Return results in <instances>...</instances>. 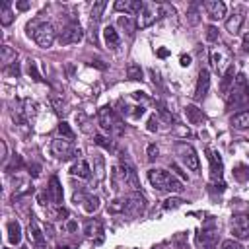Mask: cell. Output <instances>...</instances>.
<instances>
[{
	"mask_svg": "<svg viewBox=\"0 0 249 249\" xmlns=\"http://www.w3.org/2000/svg\"><path fill=\"white\" fill-rule=\"evenodd\" d=\"M107 210L111 214H124V216H140L146 210V198L140 191L126 193L124 196H119L109 202Z\"/></svg>",
	"mask_w": 249,
	"mask_h": 249,
	"instance_id": "1",
	"label": "cell"
},
{
	"mask_svg": "<svg viewBox=\"0 0 249 249\" xmlns=\"http://www.w3.org/2000/svg\"><path fill=\"white\" fill-rule=\"evenodd\" d=\"M111 185H113V191H117V193L124 191V189H130V193L140 189L136 171H134V167L130 163H121V165L113 167V171H111Z\"/></svg>",
	"mask_w": 249,
	"mask_h": 249,
	"instance_id": "2",
	"label": "cell"
},
{
	"mask_svg": "<svg viewBox=\"0 0 249 249\" xmlns=\"http://www.w3.org/2000/svg\"><path fill=\"white\" fill-rule=\"evenodd\" d=\"M247 105H249V84L243 74H237L233 80V86L230 88L226 95V107L228 111H233V109H241Z\"/></svg>",
	"mask_w": 249,
	"mask_h": 249,
	"instance_id": "3",
	"label": "cell"
},
{
	"mask_svg": "<svg viewBox=\"0 0 249 249\" xmlns=\"http://www.w3.org/2000/svg\"><path fill=\"white\" fill-rule=\"evenodd\" d=\"M148 181L158 191H167V193H181L183 191V183L173 173H169L165 169H150Z\"/></svg>",
	"mask_w": 249,
	"mask_h": 249,
	"instance_id": "4",
	"label": "cell"
},
{
	"mask_svg": "<svg viewBox=\"0 0 249 249\" xmlns=\"http://www.w3.org/2000/svg\"><path fill=\"white\" fill-rule=\"evenodd\" d=\"M27 33H29V37H33V41L41 49H49L56 39V31H54L53 23H49V21H33V23H29L27 25Z\"/></svg>",
	"mask_w": 249,
	"mask_h": 249,
	"instance_id": "5",
	"label": "cell"
},
{
	"mask_svg": "<svg viewBox=\"0 0 249 249\" xmlns=\"http://www.w3.org/2000/svg\"><path fill=\"white\" fill-rule=\"evenodd\" d=\"M97 121H99V124H101V128L107 130L109 134H113V136H123V132H124V123H123L121 115H119L113 107H109V105L101 107V109L97 111Z\"/></svg>",
	"mask_w": 249,
	"mask_h": 249,
	"instance_id": "6",
	"label": "cell"
},
{
	"mask_svg": "<svg viewBox=\"0 0 249 249\" xmlns=\"http://www.w3.org/2000/svg\"><path fill=\"white\" fill-rule=\"evenodd\" d=\"M163 16V6L161 4H156V2H142V8L136 16V25L140 29L144 27H150L152 23H156L160 18Z\"/></svg>",
	"mask_w": 249,
	"mask_h": 249,
	"instance_id": "7",
	"label": "cell"
},
{
	"mask_svg": "<svg viewBox=\"0 0 249 249\" xmlns=\"http://www.w3.org/2000/svg\"><path fill=\"white\" fill-rule=\"evenodd\" d=\"M206 154H208V163H210V181L214 185H218L220 191H224V161H222V156L218 150L214 148H206Z\"/></svg>",
	"mask_w": 249,
	"mask_h": 249,
	"instance_id": "8",
	"label": "cell"
},
{
	"mask_svg": "<svg viewBox=\"0 0 249 249\" xmlns=\"http://www.w3.org/2000/svg\"><path fill=\"white\" fill-rule=\"evenodd\" d=\"M210 62H212L214 70L224 76V74L228 72V68L233 64V62H231V53H230V49H228V47H214L212 53H210Z\"/></svg>",
	"mask_w": 249,
	"mask_h": 249,
	"instance_id": "9",
	"label": "cell"
},
{
	"mask_svg": "<svg viewBox=\"0 0 249 249\" xmlns=\"http://www.w3.org/2000/svg\"><path fill=\"white\" fill-rule=\"evenodd\" d=\"M195 243H196V249H216L218 231H216L212 222H208V226H202V230L196 231Z\"/></svg>",
	"mask_w": 249,
	"mask_h": 249,
	"instance_id": "10",
	"label": "cell"
},
{
	"mask_svg": "<svg viewBox=\"0 0 249 249\" xmlns=\"http://www.w3.org/2000/svg\"><path fill=\"white\" fill-rule=\"evenodd\" d=\"M51 152L56 160H62V161L80 156V152L74 148L72 140H68V138H54L53 144H51Z\"/></svg>",
	"mask_w": 249,
	"mask_h": 249,
	"instance_id": "11",
	"label": "cell"
},
{
	"mask_svg": "<svg viewBox=\"0 0 249 249\" xmlns=\"http://www.w3.org/2000/svg\"><path fill=\"white\" fill-rule=\"evenodd\" d=\"M177 154H179L181 161L187 165V169H191V171H198L200 161H198V156H196V152H195V148H193L191 144L179 142V144H177Z\"/></svg>",
	"mask_w": 249,
	"mask_h": 249,
	"instance_id": "12",
	"label": "cell"
},
{
	"mask_svg": "<svg viewBox=\"0 0 249 249\" xmlns=\"http://www.w3.org/2000/svg\"><path fill=\"white\" fill-rule=\"evenodd\" d=\"M84 39V31L80 27V23L72 21L68 23L60 33H58V43L60 45H74V43H80Z\"/></svg>",
	"mask_w": 249,
	"mask_h": 249,
	"instance_id": "13",
	"label": "cell"
},
{
	"mask_svg": "<svg viewBox=\"0 0 249 249\" xmlns=\"http://www.w3.org/2000/svg\"><path fill=\"white\" fill-rule=\"evenodd\" d=\"M231 233L237 239H249V214H233L231 216Z\"/></svg>",
	"mask_w": 249,
	"mask_h": 249,
	"instance_id": "14",
	"label": "cell"
},
{
	"mask_svg": "<svg viewBox=\"0 0 249 249\" xmlns=\"http://www.w3.org/2000/svg\"><path fill=\"white\" fill-rule=\"evenodd\" d=\"M27 237H29V243L35 247V249H47V241H45V233L41 231V228L37 226V222L29 220V226H27Z\"/></svg>",
	"mask_w": 249,
	"mask_h": 249,
	"instance_id": "15",
	"label": "cell"
},
{
	"mask_svg": "<svg viewBox=\"0 0 249 249\" xmlns=\"http://www.w3.org/2000/svg\"><path fill=\"white\" fill-rule=\"evenodd\" d=\"M72 200H74L76 204H82V208H84L86 212H95V210L99 208V198L93 196V195H86L82 189L74 193Z\"/></svg>",
	"mask_w": 249,
	"mask_h": 249,
	"instance_id": "16",
	"label": "cell"
},
{
	"mask_svg": "<svg viewBox=\"0 0 249 249\" xmlns=\"http://www.w3.org/2000/svg\"><path fill=\"white\" fill-rule=\"evenodd\" d=\"M208 88H210V74L206 68H202L198 72V80H196V88H195V99H204L206 93H208Z\"/></svg>",
	"mask_w": 249,
	"mask_h": 249,
	"instance_id": "17",
	"label": "cell"
},
{
	"mask_svg": "<svg viewBox=\"0 0 249 249\" xmlns=\"http://www.w3.org/2000/svg\"><path fill=\"white\" fill-rule=\"evenodd\" d=\"M204 10H206L210 19H222L226 16V4L220 2V0H206L204 2Z\"/></svg>",
	"mask_w": 249,
	"mask_h": 249,
	"instance_id": "18",
	"label": "cell"
},
{
	"mask_svg": "<svg viewBox=\"0 0 249 249\" xmlns=\"http://www.w3.org/2000/svg\"><path fill=\"white\" fill-rule=\"evenodd\" d=\"M245 18H243V12L241 10H235L228 19H226V31L230 35H237L241 31V25H243Z\"/></svg>",
	"mask_w": 249,
	"mask_h": 249,
	"instance_id": "19",
	"label": "cell"
},
{
	"mask_svg": "<svg viewBox=\"0 0 249 249\" xmlns=\"http://www.w3.org/2000/svg\"><path fill=\"white\" fill-rule=\"evenodd\" d=\"M140 8H142L140 0H117L115 2V10L117 12H124L128 16H138Z\"/></svg>",
	"mask_w": 249,
	"mask_h": 249,
	"instance_id": "20",
	"label": "cell"
},
{
	"mask_svg": "<svg viewBox=\"0 0 249 249\" xmlns=\"http://www.w3.org/2000/svg\"><path fill=\"white\" fill-rule=\"evenodd\" d=\"M47 193H49V198H51L56 206L62 202V185H60V181H58V177H56V175H53V177L49 179Z\"/></svg>",
	"mask_w": 249,
	"mask_h": 249,
	"instance_id": "21",
	"label": "cell"
},
{
	"mask_svg": "<svg viewBox=\"0 0 249 249\" xmlns=\"http://www.w3.org/2000/svg\"><path fill=\"white\" fill-rule=\"evenodd\" d=\"M70 175L74 177H82V179H88L91 175V169H89V163L82 158H78L72 165H70Z\"/></svg>",
	"mask_w": 249,
	"mask_h": 249,
	"instance_id": "22",
	"label": "cell"
},
{
	"mask_svg": "<svg viewBox=\"0 0 249 249\" xmlns=\"http://www.w3.org/2000/svg\"><path fill=\"white\" fill-rule=\"evenodd\" d=\"M185 117L191 124H202L206 121V115L202 113V109H198L196 105H187L185 107Z\"/></svg>",
	"mask_w": 249,
	"mask_h": 249,
	"instance_id": "23",
	"label": "cell"
},
{
	"mask_svg": "<svg viewBox=\"0 0 249 249\" xmlns=\"http://www.w3.org/2000/svg\"><path fill=\"white\" fill-rule=\"evenodd\" d=\"M103 233V224L99 220H88L84 224V235L88 239H93V237H101Z\"/></svg>",
	"mask_w": 249,
	"mask_h": 249,
	"instance_id": "24",
	"label": "cell"
},
{
	"mask_svg": "<svg viewBox=\"0 0 249 249\" xmlns=\"http://www.w3.org/2000/svg\"><path fill=\"white\" fill-rule=\"evenodd\" d=\"M103 39H105L107 49H111V51H115V49L119 47V43H121L117 29H115V27H111V25H107V27L103 29Z\"/></svg>",
	"mask_w": 249,
	"mask_h": 249,
	"instance_id": "25",
	"label": "cell"
},
{
	"mask_svg": "<svg viewBox=\"0 0 249 249\" xmlns=\"http://www.w3.org/2000/svg\"><path fill=\"white\" fill-rule=\"evenodd\" d=\"M8 241L12 245H19V241H21V226L16 220L8 222Z\"/></svg>",
	"mask_w": 249,
	"mask_h": 249,
	"instance_id": "26",
	"label": "cell"
},
{
	"mask_svg": "<svg viewBox=\"0 0 249 249\" xmlns=\"http://www.w3.org/2000/svg\"><path fill=\"white\" fill-rule=\"evenodd\" d=\"M231 126L237 128V130L249 128V109H243V111L235 113V115L231 117Z\"/></svg>",
	"mask_w": 249,
	"mask_h": 249,
	"instance_id": "27",
	"label": "cell"
},
{
	"mask_svg": "<svg viewBox=\"0 0 249 249\" xmlns=\"http://www.w3.org/2000/svg\"><path fill=\"white\" fill-rule=\"evenodd\" d=\"M16 58H18V53H16L12 47H8V45H2V49H0V62L4 64V68L12 66V64L16 62Z\"/></svg>",
	"mask_w": 249,
	"mask_h": 249,
	"instance_id": "28",
	"label": "cell"
},
{
	"mask_svg": "<svg viewBox=\"0 0 249 249\" xmlns=\"http://www.w3.org/2000/svg\"><path fill=\"white\" fill-rule=\"evenodd\" d=\"M117 23H119V27H121V29H124V31H126V35H128V37H132V35H134V31H136V27H138V25H136V19H132L130 16H121Z\"/></svg>",
	"mask_w": 249,
	"mask_h": 249,
	"instance_id": "29",
	"label": "cell"
},
{
	"mask_svg": "<svg viewBox=\"0 0 249 249\" xmlns=\"http://www.w3.org/2000/svg\"><path fill=\"white\" fill-rule=\"evenodd\" d=\"M121 103H124L123 99H121ZM144 107L142 105H128V103H124V107L121 109V113L123 115H126V117H132V119H138V117H142L144 115Z\"/></svg>",
	"mask_w": 249,
	"mask_h": 249,
	"instance_id": "30",
	"label": "cell"
},
{
	"mask_svg": "<svg viewBox=\"0 0 249 249\" xmlns=\"http://www.w3.org/2000/svg\"><path fill=\"white\" fill-rule=\"evenodd\" d=\"M105 8H107V2H105V0H99V2H95V4L91 6V12H89L91 23H97V21L101 19V14H103Z\"/></svg>",
	"mask_w": 249,
	"mask_h": 249,
	"instance_id": "31",
	"label": "cell"
},
{
	"mask_svg": "<svg viewBox=\"0 0 249 249\" xmlns=\"http://www.w3.org/2000/svg\"><path fill=\"white\" fill-rule=\"evenodd\" d=\"M12 21H14V12L10 8V2H4L0 6V23L2 25H10Z\"/></svg>",
	"mask_w": 249,
	"mask_h": 249,
	"instance_id": "32",
	"label": "cell"
},
{
	"mask_svg": "<svg viewBox=\"0 0 249 249\" xmlns=\"http://www.w3.org/2000/svg\"><path fill=\"white\" fill-rule=\"evenodd\" d=\"M93 171H95L97 181H101L105 177V160L99 154H93Z\"/></svg>",
	"mask_w": 249,
	"mask_h": 249,
	"instance_id": "33",
	"label": "cell"
},
{
	"mask_svg": "<svg viewBox=\"0 0 249 249\" xmlns=\"http://www.w3.org/2000/svg\"><path fill=\"white\" fill-rule=\"evenodd\" d=\"M233 177H235L239 183L249 181V165H245V163L235 165V167H233Z\"/></svg>",
	"mask_w": 249,
	"mask_h": 249,
	"instance_id": "34",
	"label": "cell"
},
{
	"mask_svg": "<svg viewBox=\"0 0 249 249\" xmlns=\"http://www.w3.org/2000/svg\"><path fill=\"white\" fill-rule=\"evenodd\" d=\"M230 86H233V64L228 68V72L222 76V91L228 95L230 91Z\"/></svg>",
	"mask_w": 249,
	"mask_h": 249,
	"instance_id": "35",
	"label": "cell"
},
{
	"mask_svg": "<svg viewBox=\"0 0 249 249\" xmlns=\"http://www.w3.org/2000/svg\"><path fill=\"white\" fill-rule=\"evenodd\" d=\"M51 103H53V107H54V113L56 115H66L68 113V107H66V103L62 101V97H58V95H53L51 97Z\"/></svg>",
	"mask_w": 249,
	"mask_h": 249,
	"instance_id": "36",
	"label": "cell"
},
{
	"mask_svg": "<svg viewBox=\"0 0 249 249\" xmlns=\"http://www.w3.org/2000/svg\"><path fill=\"white\" fill-rule=\"evenodd\" d=\"M126 78L128 80H142V68H140V64H128L126 66Z\"/></svg>",
	"mask_w": 249,
	"mask_h": 249,
	"instance_id": "37",
	"label": "cell"
},
{
	"mask_svg": "<svg viewBox=\"0 0 249 249\" xmlns=\"http://www.w3.org/2000/svg\"><path fill=\"white\" fill-rule=\"evenodd\" d=\"M187 19H189V23H193V25H196L198 23V4L196 2H193L189 8H187Z\"/></svg>",
	"mask_w": 249,
	"mask_h": 249,
	"instance_id": "38",
	"label": "cell"
},
{
	"mask_svg": "<svg viewBox=\"0 0 249 249\" xmlns=\"http://www.w3.org/2000/svg\"><path fill=\"white\" fill-rule=\"evenodd\" d=\"M93 138H95L93 142H95L97 146H101V148H105V150H111V152L115 150V144H113V140H109L107 136H103V134H95Z\"/></svg>",
	"mask_w": 249,
	"mask_h": 249,
	"instance_id": "39",
	"label": "cell"
},
{
	"mask_svg": "<svg viewBox=\"0 0 249 249\" xmlns=\"http://www.w3.org/2000/svg\"><path fill=\"white\" fill-rule=\"evenodd\" d=\"M23 165H25V163H23L21 156H19V154H16V156L12 158V161L6 165V171H8V173H12V171H19Z\"/></svg>",
	"mask_w": 249,
	"mask_h": 249,
	"instance_id": "40",
	"label": "cell"
},
{
	"mask_svg": "<svg viewBox=\"0 0 249 249\" xmlns=\"http://www.w3.org/2000/svg\"><path fill=\"white\" fill-rule=\"evenodd\" d=\"M58 132L62 138H68V140H74V130L70 128V124L66 121H60L58 123Z\"/></svg>",
	"mask_w": 249,
	"mask_h": 249,
	"instance_id": "41",
	"label": "cell"
},
{
	"mask_svg": "<svg viewBox=\"0 0 249 249\" xmlns=\"http://www.w3.org/2000/svg\"><path fill=\"white\" fill-rule=\"evenodd\" d=\"M27 72H29V76H31L33 80L43 82V78H41V74H39V70H37V62H35V60H27Z\"/></svg>",
	"mask_w": 249,
	"mask_h": 249,
	"instance_id": "42",
	"label": "cell"
},
{
	"mask_svg": "<svg viewBox=\"0 0 249 249\" xmlns=\"http://www.w3.org/2000/svg\"><path fill=\"white\" fill-rule=\"evenodd\" d=\"M49 214H51V218H54V220H66V218H68V210L62 208L60 204H58L54 210H49Z\"/></svg>",
	"mask_w": 249,
	"mask_h": 249,
	"instance_id": "43",
	"label": "cell"
},
{
	"mask_svg": "<svg viewBox=\"0 0 249 249\" xmlns=\"http://www.w3.org/2000/svg\"><path fill=\"white\" fill-rule=\"evenodd\" d=\"M158 113L161 115V119H163L165 123H173V121H175V119H173V115H171V113H169L161 103H158Z\"/></svg>",
	"mask_w": 249,
	"mask_h": 249,
	"instance_id": "44",
	"label": "cell"
},
{
	"mask_svg": "<svg viewBox=\"0 0 249 249\" xmlns=\"http://www.w3.org/2000/svg\"><path fill=\"white\" fill-rule=\"evenodd\" d=\"M220 249H243V245L239 241H235V239H226V241H222Z\"/></svg>",
	"mask_w": 249,
	"mask_h": 249,
	"instance_id": "45",
	"label": "cell"
},
{
	"mask_svg": "<svg viewBox=\"0 0 249 249\" xmlns=\"http://www.w3.org/2000/svg\"><path fill=\"white\" fill-rule=\"evenodd\" d=\"M206 41H218V29L214 27V25H208L206 27Z\"/></svg>",
	"mask_w": 249,
	"mask_h": 249,
	"instance_id": "46",
	"label": "cell"
},
{
	"mask_svg": "<svg viewBox=\"0 0 249 249\" xmlns=\"http://www.w3.org/2000/svg\"><path fill=\"white\" fill-rule=\"evenodd\" d=\"M181 204H183L181 198H167V200L163 202V208L169 210V208H177V206H181Z\"/></svg>",
	"mask_w": 249,
	"mask_h": 249,
	"instance_id": "47",
	"label": "cell"
},
{
	"mask_svg": "<svg viewBox=\"0 0 249 249\" xmlns=\"http://www.w3.org/2000/svg\"><path fill=\"white\" fill-rule=\"evenodd\" d=\"M146 154H148V160H150V161H154V160L158 158L160 150H158V146H156V144H150V146H148V152H146Z\"/></svg>",
	"mask_w": 249,
	"mask_h": 249,
	"instance_id": "48",
	"label": "cell"
},
{
	"mask_svg": "<svg viewBox=\"0 0 249 249\" xmlns=\"http://www.w3.org/2000/svg\"><path fill=\"white\" fill-rule=\"evenodd\" d=\"M4 72H6V74H10V76H16V78H18V76H19V66H18V62H14L12 66L4 68Z\"/></svg>",
	"mask_w": 249,
	"mask_h": 249,
	"instance_id": "49",
	"label": "cell"
},
{
	"mask_svg": "<svg viewBox=\"0 0 249 249\" xmlns=\"http://www.w3.org/2000/svg\"><path fill=\"white\" fill-rule=\"evenodd\" d=\"M148 130H150V132H156V130H158V119H156V115H152V117L148 119Z\"/></svg>",
	"mask_w": 249,
	"mask_h": 249,
	"instance_id": "50",
	"label": "cell"
},
{
	"mask_svg": "<svg viewBox=\"0 0 249 249\" xmlns=\"http://www.w3.org/2000/svg\"><path fill=\"white\" fill-rule=\"evenodd\" d=\"M95 25L97 23H91V27H89V41L93 45H97V29H95Z\"/></svg>",
	"mask_w": 249,
	"mask_h": 249,
	"instance_id": "51",
	"label": "cell"
},
{
	"mask_svg": "<svg viewBox=\"0 0 249 249\" xmlns=\"http://www.w3.org/2000/svg\"><path fill=\"white\" fill-rule=\"evenodd\" d=\"M241 47H243V51H245V53H249V33H245V35H243Z\"/></svg>",
	"mask_w": 249,
	"mask_h": 249,
	"instance_id": "52",
	"label": "cell"
},
{
	"mask_svg": "<svg viewBox=\"0 0 249 249\" xmlns=\"http://www.w3.org/2000/svg\"><path fill=\"white\" fill-rule=\"evenodd\" d=\"M191 64V56L189 54H183L181 56V66H189Z\"/></svg>",
	"mask_w": 249,
	"mask_h": 249,
	"instance_id": "53",
	"label": "cell"
},
{
	"mask_svg": "<svg viewBox=\"0 0 249 249\" xmlns=\"http://www.w3.org/2000/svg\"><path fill=\"white\" fill-rule=\"evenodd\" d=\"M29 173H31L33 177H37V175H39V165H29Z\"/></svg>",
	"mask_w": 249,
	"mask_h": 249,
	"instance_id": "54",
	"label": "cell"
},
{
	"mask_svg": "<svg viewBox=\"0 0 249 249\" xmlns=\"http://www.w3.org/2000/svg\"><path fill=\"white\" fill-rule=\"evenodd\" d=\"M0 150H2V160L6 161V158H8V156H6V142H4V140L0 142Z\"/></svg>",
	"mask_w": 249,
	"mask_h": 249,
	"instance_id": "55",
	"label": "cell"
},
{
	"mask_svg": "<svg viewBox=\"0 0 249 249\" xmlns=\"http://www.w3.org/2000/svg\"><path fill=\"white\" fill-rule=\"evenodd\" d=\"M31 4L29 2H18V10H27Z\"/></svg>",
	"mask_w": 249,
	"mask_h": 249,
	"instance_id": "56",
	"label": "cell"
},
{
	"mask_svg": "<svg viewBox=\"0 0 249 249\" xmlns=\"http://www.w3.org/2000/svg\"><path fill=\"white\" fill-rule=\"evenodd\" d=\"M91 64H95V66H97V68H101V70L105 68V64H101V60H95V62H91Z\"/></svg>",
	"mask_w": 249,
	"mask_h": 249,
	"instance_id": "57",
	"label": "cell"
},
{
	"mask_svg": "<svg viewBox=\"0 0 249 249\" xmlns=\"http://www.w3.org/2000/svg\"><path fill=\"white\" fill-rule=\"evenodd\" d=\"M158 54H160V56H165V54H167V51H165V49H160V53H158Z\"/></svg>",
	"mask_w": 249,
	"mask_h": 249,
	"instance_id": "58",
	"label": "cell"
},
{
	"mask_svg": "<svg viewBox=\"0 0 249 249\" xmlns=\"http://www.w3.org/2000/svg\"><path fill=\"white\" fill-rule=\"evenodd\" d=\"M68 230H70V231H72V230H76V224H74V222H70V224H68Z\"/></svg>",
	"mask_w": 249,
	"mask_h": 249,
	"instance_id": "59",
	"label": "cell"
},
{
	"mask_svg": "<svg viewBox=\"0 0 249 249\" xmlns=\"http://www.w3.org/2000/svg\"><path fill=\"white\" fill-rule=\"evenodd\" d=\"M60 249H70V247H60Z\"/></svg>",
	"mask_w": 249,
	"mask_h": 249,
	"instance_id": "60",
	"label": "cell"
},
{
	"mask_svg": "<svg viewBox=\"0 0 249 249\" xmlns=\"http://www.w3.org/2000/svg\"><path fill=\"white\" fill-rule=\"evenodd\" d=\"M21 249H27V247H21Z\"/></svg>",
	"mask_w": 249,
	"mask_h": 249,
	"instance_id": "61",
	"label": "cell"
}]
</instances>
